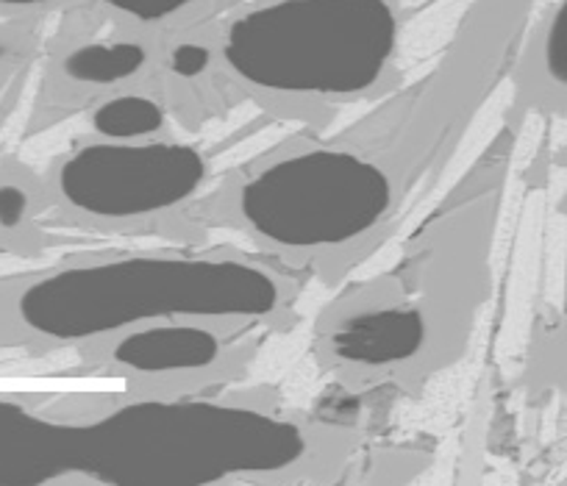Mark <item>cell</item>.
I'll list each match as a JSON object with an SVG mask.
<instances>
[{
  "label": "cell",
  "instance_id": "obj_1",
  "mask_svg": "<svg viewBox=\"0 0 567 486\" xmlns=\"http://www.w3.org/2000/svg\"><path fill=\"white\" fill-rule=\"evenodd\" d=\"M290 420L212 401H142L95 423H51L0 401V484H59L70 475L106 486H212L270 475L307 456Z\"/></svg>",
  "mask_w": 567,
  "mask_h": 486
},
{
  "label": "cell",
  "instance_id": "obj_2",
  "mask_svg": "<svg viewBox=\"0 0 567 486\" xmlns=\"http://www.w3.org/2000/svg\"><path fill=\"white\" fill-rule=\"evenodd\" d=\"M278 300L276 278L248 261L128 256L40 278L20 294L18 309L37 334L81 342L145 320L267 317Z\"/></svg>",
  "mask_w": 567,
  "mask_h": 486
},
{
  "label": "cell",
  "instance_id": "obj_3",
  "mask_svg": "<svg viewBox=\"0 0 567 486\" xmlns=\"http://www.w3.org/2000/svg\"><path fill=\"white\" fill-rule=\"evenodd\" d=\"M398 48L390 0H276L228 25L223 59L248 84L281 95H359Z\"/></svg>",
  "mask_w": 567,
  "mask_h": 486
},
{
  "label": "cell",
  "instance_id": "obj_4",
  "mask_svg": "<svg viewBox=\"0 0 567 486\" xmlns=\"http://www.w3.org/2000/svg\"><path fill=\"white\" fill-rule=\"evenodd\" d=\"M392 182L351 151H307L265 167L239 189V215L284 248H340L390 211Z\"/></svg>",
  "mask_w": 567,
  "mask_h": 486
},
{
  "label": "cell",
  "instance_id": "obj_5",
  "mask_svg": "<svg viewBox=\"0 0 567 486\" xmlns=\"http://www.w3.org/2000/svg\"><path fill=\"white\" fill-rule=\"evenodd\" d=\"M204 178V153L184 142H97L64 162L59 189L86 215L125 220L184 204Z\"/></svg>",
  "mask_w": 567,
  "mask_h": 486
},
{
  "label": "cell",
  "instance_id": "obj_6",
  "mask_svg": "<svg viewBox=\"0 0 567 486\" xmlns=\"http://www.w3.org/2000/svg\"><path fill=\"white\" fill-rule=\"evenodd\" d=\"M425 337L429 325L423 311L406 306L375 309L340 322L331 334V351L348 364L386 368L417 356L425 345Z\"/></svg>",
  "mask_w": 567,
  "mask_h": 486
},
{
  "label": "cell",
  "instance_id": "obj_7",
  "mask_svg": "<svg viewBox=\"0 0 567 486\" xmlns=\"http://www.w3.org/2000/svg\"><path fill=\"white\" fill-rule=\"evenodd\" d=\"M220 356V342L200 325H151L128 334L114 348V362L140 373H182L206 370Z\"/></svg>",
  "mask_w": 567,
  "mask_h": 486
},
{
  "label": "cell",
  "instance_id": "obj_8",
  "mask_svg": "<svg viewBox=\"0 0 567 486\" xmlns=\"http://www.w3.org/2000/svg\"><path fill=\"white\" fill-rule=\"evenodd\" d=\"M145 64V48L140 42H95L64 59V75L81 84H117L136 75Z\"/></svg>",
  "mask_w": 567,
  "mask_h": 486
},
{
  "label": "cell",
  "instance_id": "obj_9",
  "mask_svg": "<svg viewBox=\"0 0 567 486\" xmlns=\"http://www.w3.org/2000/svg\"><path fill=\"white\" fill-rule=\"evenodd\" d=\"M92 125L106 139H140V136L159 134L165 125V112L154 97L120 95L92 114Z\"/></svg>",
  "mask_w": 567,
  "mask_h": 486
},
{
  "label": "cell",
  "instance_id": "obj_10",
  "mask_svg": "<svg viewBox=\"0 0 567 486\" xmlns=\"http://www.w3.org/2000/svg\"><path fill=\"white\" fill-rule=\"evenodd\" d=\"M545 73L556 81V84L567 86V0H561L556 9L554 20L545 34Z\"/></svg>",
  "mask_w": 567,
  "mask_h": 486
},
{
  "label": "cell",
  "instance_id": "obj_11",
  "mask_svg": "<svg viewBox=\"0 0 567 486\" xmlns=\"http://www.w3.org/2000/svg\"><path fill=\"white\" fill-rule=\"evenodd\" d=\"M103 3H109L114 12L125 14V18L140 20V23H162V20L193 7L195 0H103Z\"/></svg>",
  "mask_w": 567,
  "mask_h": 486
},
{
  "label": "cell",
  "instance_id": "obj_12",
  "mask_svg": "<svg viewBox=\"0 0 567 486\" xmlns=\"http://www.w3.org/2000/svg\"><path fill=\"white\" fill-rule=\"evenodd\" d=\"M171 64L182 79H195L209 68V51L204 45H195V42H184L176 48Z\"/></svg>",
  "mask_w": 567,
  "mask_h": 486
},
{
  "label": "cell",
  "instance_id": "obj_13",
  "mask_svg": "<svg viewBox=\"0 0 567 486\" xmlns=\"http://www.w3.org/2000/svg\"><path fill=\"white\" fill-rule=\"evenodd\" d=\"M25 209H29V195L14 184H3L0 187V226L18 228L23 223Z\"/></svg>",
  "mask_w": 567,
  "mask_h": 486
},
{
  "label": "cell",
  "instance_id": "obj_14",
  "mask_svg": "<svg viewBox=\"0 0 567 486\" xmlns=\"http://www.w3.org/2000/svg\"><path fill=\"white\" fill-rule=\"evenodd\" d=\"M3 7H37V3H48V0H0Z\"/></svg>",
  "mask_w": 567,
  "mask_h": 486
}]
</instances>
